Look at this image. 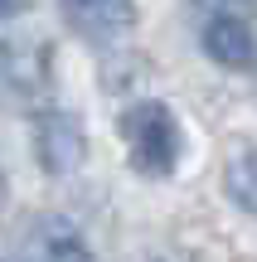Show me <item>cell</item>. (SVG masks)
Returning <instances> with one entry per match:
<instances>
[{
    "label": "cell",
    "instance_id": "cell-9",
    "mask_svg": "<svg viewBox=\"0 0 257 262\" xmlns=\"http://www.w3.org/2000/svg\"><path fill=\"white\" fill-rule=\"evenodd\" d=\"M0 209H5V170H0Z\"/></svg>",
    "mask_w": 257,
    "mask_h": 262
},
{
    "label": "cell",
    "instance_id": "cell-2",
    "mask_svg": "<svg viewBox=\"0 0 257 262\" xmlns=\"http://www.w3.org/2000/svg\"><path fill=\"white\" fill-rule=\"evenodd\" d=\"M204 54L223 68H257V0H199Z\"/></svg>",
    "mask_w": 257,
    "mask_h": 262
},
{
    "label": "cell",
    "instance_id": "cell-7",
    "mask_svg": "<svg viewBox=\"0 0 257 262\" xmlns=\"http://www.w3.org/2000/svg\"><path fill=\"white\" fill-rule=\"evenodd\" d=\"M223 185H228L233 204H243L248 214H257V146L228 160V170H223Z\"/></svg>",
    "mask_w": 257,
    "mask_h": 262
},
{
    "label": "cell",
    "instance_id": "cell-3",
    "mask_svg": "<svg viewBox=\"0 0 257 262\" xmlns=\"http://www.w3.org/2000/svg\"><path fill=\"white\" fill-rule=\"evenodd\" d=\"M15 262H92L83 233L58 214H39L15 238Z\"/></svg>",
    "mask_w": 257,
    "mask_h": 262
},
{
    "label": "cell",
    "instance_id": "cell-4",
    "mask_svg": "<svg viewBox=\"0 0 257 262\" xmlns=\"http://www.w3.org/2000/svg\"><path fill=\"white\" fill-rule=\"evenodd\" d=\"M34 156L49 175H68L87 160V131L68 112H44L34 122Z\"/></svg>",
    "mask_w": 257,
    "mask_h": 262
},
{
    "label": "cell",
    "instance_id": "cell-8",
    "mask_svg": "<svg viewBox=\"0 0 257 262\" xmlns=\"http://www.w3.org/2000/svg\"><path fill=\"white\" fill-rule=\"evenodd\" d=\"M29 0H0V19H10V15H19Z\"/></svg>",
    "mask_w": 257,
    "mask_h": 262
},
{
    "label": "cell",
    "instance_id": "cell-1",
    "mask_svg": "<svg viewBox=\"0 0 257 262\" xmlns=\"http://www.w3.org/2000/svg\"><path fill=\"white\" fill-rule=\"evenodd\" d=\"M122 141H126V156H131V165L141 175H170L180 165V150H184V131L165 102L126 107L122 112Z\"/></svg>",
    "mask_w": 257,
    "mask_h": 262
},
{
    "label": "cell",
    "instance_id": "cell-5",
    "mask_svg": "<svg viewBox=\"0 0 257 262\" xmlns=\"http://www.w3.org/2000/svg\"><path fill=\"white\" fill-rule=\"evenodd\" d=\"M63 19L92 44H112L136 25V5L131 0H58Z\"/></svg>",
    "mask_w": 257,
    "mask_h": 262
},
{
    "label": "cell",
    "instance_id": "cell-6",
    "mask_svg": "<svg viewBox=\"0 0 257 262\" xmlns=\"http://www.w3.org/2000/svg\"><path fill=\"white\" fill-rule=\"evenodd\" d=\"M0 88L10 97H44L49 88V49L44 44H0Z\"/></svg>",
    "mask_w": 257,
    "mask_h": 262
},
{
    "label": "cell",
    "instance_id": "cell-10",
    "mask_svg": "<svg viewBox=\"0 0 257 262\" xmlns=\"http://www.w3.org/2000/svg\"><path fill=\"white\" fill-rule=\"evenodd\" d=\"M151 262H165V257H151Z\"/></svg>",
    "mask_w": 257,
    "mask_h": 262
}]
</instances>
